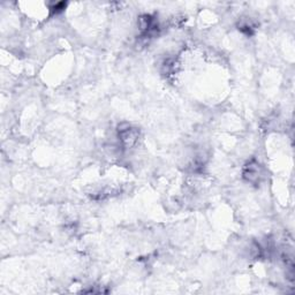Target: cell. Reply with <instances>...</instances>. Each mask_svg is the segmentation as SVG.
I'll list each match as a JSON object with an SVG mask.
<instances>
[{
    "instance_id": "obj_2",
    "label": "cell",
    "mask_w": 295,
    "mask_h": 295,
    "mask_svg": "<svg viewBox=\"0 0 295 295\" xmlns=\"http://www.w3.org/2000/svg\"><path fill=\"white\" fill-rule=\"evenodd\" d=\"M242 177L247 182L251 185H260L264 179V167L256 159H251L243 167Z\"/></svg>"
},
{
    "instance_id": "obj_4",
    "label": "cell",
    "mask_w": 295,
    "mask_h": 295,
    "mask_svg": "<svg viewBox=\"0 0 295 295\" xmlns=\"http://www.w3.org/2000/svg\"><path fill=\"white\" fill-rule=\"evenodd\" d=\"M66 6H67L66 2H57L53 7H51V12H52V14H59L65 10Z\"/></svg>"
},
{
    "instance_id": "obj_1",
    "label": "cell",
    "mask_w": 295,
    "mask_h": 295,
    "mask_svg": "<svg viewBox=\"0 0 295 295\" xmlns=\"http://www.w3.org/2000/svg\"><path fill=\"white\" fill-rule=\"evenodd\" d=\"M118 137L123 148H132L138 141L140 129L132 126L131 123H120L118 126Z\"/></svg>"
},
{
    "instance_id": "obj_3",
    "label": "cell",
    "mask_w": 295,
    "mask_h": 295,
    "mask_svg": "<svg viewBox=\"0 0 295 295\" xmlns=\"http://www.w3.org/2000/svg\"><path fill=\"white\" fill-rule=\"evenodd\" d=\"M239 30L247 36H251L254 35L255 32V27L252 26V23L251 21H242L241 23L239 25Z\"/></svg>"
}]
</instances>
